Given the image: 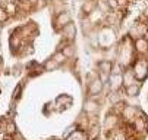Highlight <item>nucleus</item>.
I'll list each match as a JSON object with an SVG mask.
<instances>
[{
    "label": "nucleus",
    "instance_id": "obj_9",
    "mask_svg": "<svg viewBox=\"0 0 148 140\" xmlns=\"http://www.w3.org/2000/svg\"><path fill=\"white\" fill-rule=\"evenodd\" d=\"M125 91H126V94H128V96H138L139 91H141V86L138 83H132V84L125 87Z\"/></svg>",
    "mask_w": 148,
    "mask_h": 140
},
{
    "label": "nucleus",
    "instance_id": "obj_13",
    "mask_svg": "<svg viewBox=\"0 0 148 140\" xmlns=\"http://www.w3.org/2000/svg\"><path fill=\"white\" fill-rule=\"evenodd\" d=\"M134 72H132V69H128L125 74H123V86L126 87V86H129V84H132L134 83Z\"/></svg>",
    "mask_w": 148,
    "mask_h": 140
},
{
    "label": "nucleus",
    "instance_id": "obj_7",
    "mask_svg": "<svg viewBox=\"0 0 148 140\" xmlns=\"http://www.w3.org/2000/svg\"><path fill=\"white\" fill-rule=\"evenodd\" d=\"M135 49H136V52H139V53H145V52L148 50V42H147L144 37H138V38L135 40Z\"/></svg>",
    "mask_w": 148,
    "mask_h": 140
},
{
    "label": "nucleus",
    "instance_id": "obj_10",
    "mask_svg": "<svg viewBox=\"0 0 148 140\" xmlns=\"http://www.w3.org/2000/svg\"><path fill=\"white\" fill-rule=\"evenodd\" d=\"M84 111H85L87 114H94V112H97V111H98V102L90 99V100H87L85 105H84Z\"/></svg>",
    "mask_w": 148,
    "mask_h": 140
},
{
    "label": "nucleus",
    "instance_id": "obj_14",
    "mask_svg": "<svg viewBox=\"0 0 148 140\" xmlns=\"http://www.w3.org/2000/svg\"><path fill=\"white\" fill-rule=\"evenodd\" d=\"M53 59H54V61H56L59 65H63V64L66 62V59H68V58L63 55V52H56V53L53 55Z\"/></svg>",
    "mask_w": 148,
    "mask_h": 140
},
{
    "label": "nucleus",
    "instance_id": "obj_19",
    "mask_svg": "<svg viewBox=\"0 0 148 140\" xmlns=\"http://www.w3.org/2000/svg\"><path fill=\"white\" fill-rule=\"evenodd\" d=\"M8 18H9L8 12L5 10V8L0 6V22H5V21H8Z\"/></svg>",
    "mask_w": 148,
    "mask_h": 140
},
{
    "label": "nucleus",
    "instance_id": "obj_12",
    "mask_svg": "<svg viewBox=\"0 0 148 140\" xmlns=\"http://www.w3.org/2000/svg\"><path fill=\"white\" fill-rule=\"evenodd\" d=\"M122 114H123V116H125L126 119H135V114H136V111H135L134 106H125L123 111H122Z\"/></svg>",
    "mask_w": 148,
    "mask_h": 140
},
{
    "label": "nucleus",
    "instance_id": "obj_6",
    "mask_svg": "<svg viewBox=\"0 0 148 140\" xmlns=\"http://www.w3.org/2000/svg\"><path fill=\"white\" fill-rule=\"evenodd\" d=\"M112 68H113V62L112 61H101L98 62V69L103 75H110L112 74Z\"/></svg>",
    "mask_w": 148,
    "mask_h": 140
},
{
    "label": "nucleus",
    "instance_id": "obj_18",
    "mask_svg": "<svg viewBox=\"0 0 148 140\" xmlns=\"http://www.w3.org/2000/svg\"><path fill=\"white\" fill-rule=\"evenodd\" d=\"M63 55H65L66 58H72L73 55H75V49H73V46H66V47H63Z\"/></svg>",
    "mask_w": 148,
    "mask_h": 140
},
{
    "label": "nucleus",
    "instance_id": "obj_8",
    "mask_svg": "<svg viewBox=\"0 0 148 140\" xmlns=\"http://www.w3.org/2000/svg\"><path fill=\"white\" fill-rule=\"evenodd\" d=\"M95 8H97V3L94 0H87V2H84V5H82V12L85 15H90V13L95 12Z\"/></svg>",
    "mask_w": 148,
    "mask_h": 140
},
{
    "label": "nucleus",
    "instance_id": "obj_1",
    "mask_svg": "<svg viewBox=\"0 0 148 140\" xmlns=\"http://www.w3.org/2000/svg\"><path fill=\"white\" fill-rule=\"evenodd\" d=\"M147 71H148V61L147 59H138L134 64L132 72H134V77L138 81H144L147 78Z\"/></svg>",
    "mask_w": 148,
    "mask_h": 140
},
{
    "label": "nucleus",
    "instance_id": "obj_2",
    "mask_svg": "<svg viewBox=\"0 0 148 140\" xmlns=\"http://www.w3.org/2000/svg\"><path fill=\"white\" fill-rule=\"evenodd\" d=\"M69 22H72V16L68 12H59L57 16H56V21H54V28L56 30H62Z\"/></svg>",
    "mask_w": 148,
    "mask_h": 140
},
{
    "label": "nucleus",
    "instance_id": "obj_24",
    "mask_svg": "<svg viewBox=\"0 0 148 140\" xmlns=\"http://www.w3.org/2000/svg\"><path fill=\"white\" fill-rule=\"evenodd\" d=\"M29 2H31V3H37V0H29Z\"/></svg>",
    "mask_w": 148,
    "mask_h": 140
},
{
    "label": "nucleus",
    "instance_id": "obj_23",
    "mask_svg": "<svg viewBox=\"0 0 148 140\" xmlns=\"http://www.w3.org/2000/svg\"><path fill=\"white\" fill-rule=\"evenodd\" d=\"M117 5H119V8H125V6H128V0H117Z\"/></svg>",
    "mask_w": 148,
    "mask_h": 140
},
{
    "label": "nucleus",
    "instance_id": "obj_22",
    "mask_svg": "<svg viewBox=\"0 0 148 140\" xmlns=\"http://www.w3.org/2000/svg\"><path fill=\"white\" fill-rule=\"evenodd\" d=\"M6 128H8V133H10V134L16 131V127H15V124H13V123H9Z\"/></svg>",
    "mask_w": 148,
    "mask_h": 140
},
{
    "label": "nucleus",
    "instance_id": "obj_15",
    "mask_svg": "<svg viewBox=\"0 0 148 140\" xmlns=\"http://www.w3.org/2000/svg\"><path fill=\"white\" fill-rule=\"evenodd\" d=\"M16 9H18V8H16V3H13V2H8L6 6H5V10H6L8 15H10V16L16 13Z\"/></svg>",
    "mask_w": 148,
    "mask_h": 140
},
{
    "label": "nucleus",
    "instance_id": "obj_16",
    "mask_svg": "<svg viewBox=\"0 0 148 140\" xmlns=\"http://www.w3.org/2000/svg\"><path fill=\"white\" fill-rule=\"evenodd\" d=\"M68 140H87V136L84 134L82 131H75V133H72L68 137Z\"/></svg>",
    "mask_w": 148,
    "mask_h": 140
},
{
    "label": "nucleus",
    "instance_id": "obj_5",
    "mask_svg": "<svg viewBox=\"0 0 148 140\" xmlns=\"http://www.w3.org/2000/svg\"><path fill=\"white\" fill-rule=\"evenodd\" d=\"M62 35L63 38L69 40V42H72V40H75V35H76V27L73 22H69L68 25H65L62 28Z\"/></svg>",
    "mask_w": 148,
    "mask_h": 140
},
{
    "label": "nucleus",
    "instance_id": "obj_20",
    "mask_svg": "<svg viewBox=\"0 0 148 140\" xmlns=\"http://www.w3.org/2000/svg\"><path fill=\"white\" fill-rule=\"evenodd\" d=\"M113 140H126V134L122 133V131H119V133H116V136H114Z\"/></svg>",
    "mask_w": 148,
    "mask_h": 140
},
{
    "label": "nucleus",
    "instance_id": "obj_4",
    "mask_svg": "<svg viewBox=\"0 0 148 140\" xmlns=\"http://www.w3.org/2000/svg\"><path fill=\"white\" fill-rule=\"evenodd\" d=\"M103 91V80L101 78H94L92 81L90 83V87H88V93L90 96H97Z\"/></svg>",
    "mask_w": 148,
    "mask_h": 140
},
{
    "label": "nucleus",
    "instance_id": "obj_17",
    "mask_svg": "<svg viewBox=\"0 0 148 140\" xmlns=\"http://www.w3.org/2000/svg\"><path fill=\"white\" fill-rule=\"evenodd\" d=\"M59 67H60V65H59V64H57V62L54 61L53 58H51V59H49V61H47V62L44 64V68H46L47 71H50V69H57Z\"/></svg>",
    "mask_w": 148,
    "mask_h": 140
},
{
    "label": "nucleus",
    "instance_id": "obj_11",
    "mask_svg": "<svg viewBox=\"0 0 148 140\" xmlns=\"http://www.w3.org/2000/svg\"><path fill=\"white\" fill-rule=\"evenodd\" d=\"M117 115H114V114H110V115H107V118H106V121H104V127L107 128V130H112L116 124H117Z\"/></svg>",
    "mask_w": 148,
    "mask_h": 140
},
{
    "label": "nucleus",
    "instance_id": "obj_21",
    "mask_svg": "<svg viewBox=\"0 0 148 140\" xmlns=\"http://www.w3.org/2000/svg\"><path fill=\"white\" fill-rule=\"evenodd\" d=\"M107 5H109V8H113V9L119 8V5H117V0H107Z\"/></svg>",
    "mask_w": 148,
    "mask_h": 140
},
{
    "label": "nucleus",
    "instance_id": "obj_3",
    "mask_svg": "<svg viewBox=\"0 0 148 140\" xmlns=\"http://www.w3.org/2000/svg\"><path fill=\"white\" fill-rule=\"evenodd\" d=\"M109 78H110V87H112V90L117 91L122 87V84H123V74H120L119 71H114V72L110 74Z\"/></svg>",
    "mask_w": 148,
    "mask_h": 140
}]
</instances>
